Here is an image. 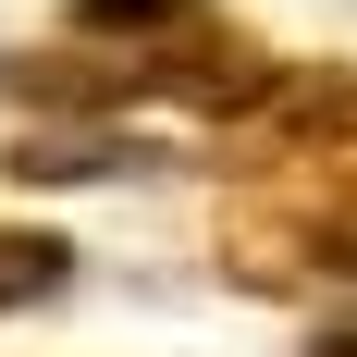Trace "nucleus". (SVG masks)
<instances>
[{"label":"nucleus","instance_id":"nucleus-1","mask_svg":"<svg viewBox=\"0 0 357 357\" xmlns=\"http://www.w3.org/2000/svg\"><path fill=\"white\" fill-rule=\"evenodd\" d=\"M271 50H259L222 0H74L62 37H37L0 62V86L25 111H62V123H99V111H210V136L271 86Z\"/></svg>","mask_w":357,"mask_h":357},{"label":"nucleus","instance_id":"nucleus-2","mask_svg":"<svg viewBox=\"0 0 357 357\" xmlns=\"http://www.w3.org/2000/svg\"><path fill=\"white\" fill-rule=\"evenodd\" d=\"M222 173L271 210H357V62H284L222 123Z\"/></svg>","mask_w":357,"mask_h":357},{"label":"nucleus","instance_id":"nucleus-3","mask_svg":"<svg viewBox=\"0 0 357 357\" xmlns=\"http://www.w3.org/2000/svg\"><path fill=\"white\" fill-rule=\"evenodd\" d=\"M222 271L259 284V296L357 284V210H271V197H234V210H222Z\"/></svg>","mask_w":357,"mask_h":357},{"label":"nucleus","instance_id":"nucleus-4","mask_svg":"<svg viewBox=\"0 0 357 357\" xmlns=\"http://www.w3.org/2000/svg\"><path fill=\"white\" fill-rule=\"evenodd\" d=\"M62 284H74V247H62V234H37V222H0V321L50 308Z\"/></svg>","mask_w":357,"mask_h":357},{"label":"nucleus","instance_id":"nucleus-5","mask_svg":"<svg viewBox=\"0 0 357 357\" xmlns=\"http://www.w3.org/2000/svg\"><path fill=\"white\" fill-rule=\"evenodd\" d=\"M308 357H357V321H333V333H308Z\"/></svg>","mask_w":357,"mask_h":357}]
</instances>
